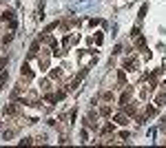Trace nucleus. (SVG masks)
<instances>
[{
    "instance_id": "nucleus-1",
    "label": "nucleus",
    "mask_w": 166,
    "mask_h": 148,
    "mask_svg": "<svg viewBox=\"0 0 166 148\" xmlns=\"http://www.w3.org/2000/svg\"><path fill=\"white\" fill-rule=\"evenodd\" d=\"M113 119H115V124H120V126H126V124H129V117H126L124 113H117Z\"/></svg>"
},
{
    "instance_id": "nucleus-2",
    "label": "nucleus",
    "mask_w": 166,
    "mask_h": 148,
    "mask_svg": "<svg viewBox=\"0 0 166 148\" xmlns=\"http://www.w3.org/2000/svg\"><path fill=\"white\" fill-rule=\"evenodd\" d=\"M2 20H5V22H13V20H16V13L11 9H7L5 13H2Z\"/></svg>"
},
{
    "instance_id": "nucleus-3",
    "label": "nucleus",
    "mask_w": 166,
    "mask_h": 148,
    "mask_svg": "<svg viewBox=\"0 0 166 148\" xmlns=\"http://www.w3.org/2000/svg\"><path fill=\"white\" fill-rule=\"evenodd\" d=\"M20 73H22V78H27V80H31V78H33V73H31V69H29V66H27V64H22Z\"/></svg>"
},
{
    "instance_id": "nucleus-4",
    "label": "nucleus",
    "mask_w": 166,
    "mask_h": 148,
    "mask_svg": "<svg viewBox=\"0 0 166 148\" xmlns=\"http://www.w3.org/2000/svg\"><path fill=\"white\" fill-rule=\"evenodd\" d=\"M38 49H40V42H33V44H31V51H29L31 58H33V55H38Z\"/></svg>"
},
{
    "instance_id": "nucleus-5",
    "label": "nucleus",
    "mask_w": 166,
    "mask_h": 148,
    "mask_svg": "<svg viewBox=\"0 0 166 148\" xmlns=\"http://www.w3.org/2000/svg\"><path fill=\"white\" fill-rule=\"evenodd\" d=\"M7 80H9V73H7V71H0V86L7 84Z\"/></svg>"
},
{
    "instance_id": "nucleus-6",
    "label": "nucleus",
    "mask_w": 166,
    "mask_h": 148,
    "mask_svg": "<svg viewBox=\"0 0 166 148\" xmlns=\"http://www.w3.org/2000/svg\"><path fill=\"white\" fill-rule=\"evenodd\" d=\"M129 99H131V93L126 91V93H122V97H120V104H124V106H126V102H129Z\"/></svg>"
},
{
    "instance_id": "nucleus-7",
    "label": "nucleus",
    "mask_w": 166,
    "mask_h": 148,
    "mask_svg": "<svg viewBox=\"0 0 166 148\" xmlns=\"http://www.w3.org/2000/svg\"><path fill=\"white\" fill-rule=\"evenodd\" d=\"M100 115L109 117V115H111V106H102V109H100Z\"/></svg>"
},
{
    "instance_id": "nucleus-8",
    "label": "nucleus",
    "mask_w": 166,
    "mask_h": 148,
    "mask_svg": "<svg viewBox=\"0 0 166 148\" xmlns=\"http://www.w3.org/2000/svg\"><path fill=\"white\" fill-rule=\"evenodd\" d=\"M16 113V106H7L5 109V115H13Z\"/></svg>"
},
{
    "instance_id": "nucleus-9",
    "label": "nucleus",
    "mask_w": 166,
    "mask_h": 148,
    "mask_svg": "<svg viewBox=\"0 0 166 148\" xmlns=\"http://www.w3.org/2000/svg\"><path fill=\"white\" fill-rule=\"evenodd\" d=\"M7 62H9V60H7V58H0V71H5V66H7Z\"/></svg>"
},
{
    "instance_id": "nucleus-10",
    "label": "nucleus",
    "mask_w": 166,
    "mask_h": 148,
    "mask_svg": "<svg viewBox=\"0 0 166 148\" xmlns=\"http://www.w3.org/2000/svg\"><path fill=\"white\" fill-rule=\"evenodd\" d=\"M164 99H166V93H160V95H157V104H164Z\"/></svg>"
},
{
    "instance_id": "nucleus-11",
    "label": "nucleus",
    "mask_w": 166,
    "mask_h": 148,
    "mask_svg": "<svg viewBox=\"0 0 166 148\" xmlns=\"http://www.w3.org/2000/svg\"><path fill=\"white\" fill-rule=\"evenodd\" d=\"M124 69H126V71L133 69V62H131V60H126V62H124Z\"/></svg>"
},
{
    "instance_id": "nucleus-12",
    "label": "nucleus",
    "mask_w": 166,
    "mask_h": 148,
    "mask_svg": "<svg viewBox=\"0 0 166 148\" xmlns=\"http://www.w3.org/2000/svg\"><path fill=\"white\" fill-rule=\"evenodd\" d=\"M146 9H148V7L142 5V9H140V18H144V16H146Z\"/></svg>"
},
{
    "instance_id": "nucleus-13",
    "label": "nucleus",
    "mask_w": 166,
    "mask_h": 148,
    "mask_svg": "<svg viewBox=\"0 0 166 148\" xmlns=\"http://www.w3.org/2000/svg\"><path fill=\"white\" fill-rule=\"evenodd\" d=\"M51 78H53V80H55V78H60V71L53 69V71H51Z\"/></svg>"
},
{
    "instance_id": "nucleus-14",
    "label": "nucleus",
    "mask_w": 166,
    "mask_h": 148,
    "mask_svg": "<svg viewBox=\"0 0 166 148\" xmlns=\"http://www.w3.org/2000/svg\"><path fill=\"white\" fill-rule=\"evenodd\" d=\"M102 130H104V133H111V130H113V124H106V126H104Z\"/></svg>"
},
{
    "instance_id": "nucleus-15",
    "label": "nucleus",
    "mask_w": 166,
    "mask_h": 148,
    "mask_svg": "<svg viewBox=\"0 0 166 148\" xmlns=\"http://www.w3.org/2000/svg\"><path fill=\"white\" fill-rule=\"evenodd\" d=\"M164 86H166V82H164Z\"/></svg>"
}]
</instances>
